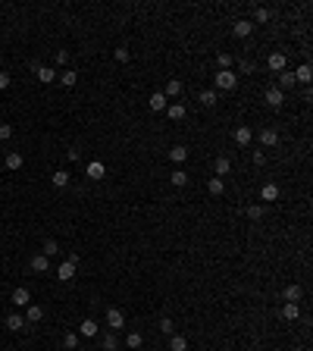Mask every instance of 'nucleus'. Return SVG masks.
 <instances>
[{"label": "nucleus", "instance_id": "nucleus-29", "mask_svg": "<svg viewBox=\"0 0 313 351\" xmlns=\"http://www.w3.org/2000/svg\"><path fill=\"white\" fill-rule=\"evenodd\" d=\"M144 345V336L141 332H129V336H125V348H132V351H138V348H141Z\"/></svg>", "mask_w": 313, "mask_h": 351}, {"label": "nucleus", "instance_id": "nucleus-40", "mask_svg": "<svg viewBox=\"0 0 313 351\" xmlns=\"http://www.w3.org/2000/svg\"><path fill=\"white\" fill-rule=\"evenodd\" d=\"M160 332H163L166 338H169L172 332H176V326H172V320H169V317H163V320H160Z\"/></svg>", "mask_w": 313, "mask_h": 351}, {"label": "nucleus", "instance_id": "nucleus-34", "mask_svg": "<svg viewBox=\"0 0 313 351\" xmlns=\"http://www.w3.org/2000/svg\"><path fill=\"white\" fill-rule=\"evenodd\" d=\"M282 298H285V301H301V286H285Z\"/></svg>", "mask_w": 313, "mask_h": 351}, {"label": "nucleus", "instance_id": "nucleus-17", "mask_svg": "<svg viewBox=\"0 0 313 351\" xmlns=\"http://www.w3.org/2000/svg\"><path fill=\"white\" fill-rule=\"evenodd\" d=\"M292 76H295V82H301V85H310V78H313V72H310V63H301Z\"/></svg>", "mask_w": 313, "mask_h": 351}, {"label": "nucleus", "instance_id": "nucleus-4", "mask_svg": "<svg viewBox=\"0 0 313 351\" xmlns=\"http://www.w3.org/2000/svg\"><path fill=\"white\" fill-rule=\"evenodd\" d=\"M285 63H288V56H285L282 50H276V54L266 56V66H270L273 72H285Z\"/></svg>", "mask_w": 313, "mask_h": 351}, {"label": "nucleus", "instance_id": "nucleus-7", "mask_svg": "<svg viewBox=\"0 0 313 351\" xmlns=\"http://www.w3.org/2000/svg\"><path fill=\"white\" fill-rule=\"evenodd\" d=\"M147 107L160 113V110H166V107H169V100H166V94H163V91H154V94L147 98Z\"/></svg>", "mask_w": 313, "mask_h": 351}, {"label": "nucleus", "instance_id": "nucleus-10", "mask_svg": "<svg viewBox=\"0 0 313 351\" xmlns=\"http://www.w3.org/2000/svg\"><path fill=\"white\" fill-rule=\"evenodd\" d=\"M97 330H100V326L91 320V317L78 323V336H82V338H94V336H97Z\"/></svg>", "mask_w": 313, "mask_h": 351}, {"label": "nucleus", "instance_id": "nucleus-6", "mask_svg": "<svg viewBox=\"0 0 313 351\" xmlns=\"http://www.w3.org/2000/svg\"><path fill=\"white\" fill-rule=\"evenodd\" d=\"M85 172H88V179H94V182H100L103 176H107V166H103L100 160H91L88 166H85Z\"/></svg>", "mask_w": 313, "mask_h": 351}, {"label": "nucleus", "instance_id": "nucleus-31", "mask_svg": "<svg viewBox=\"0 0 313 351\" xmlns=\"http://www.w3.org/2000/svg\"><path fill=\"white\" fill-rule=\"evenodd\" d=\"M207 192H210V194H223L226 192V182L219 179V176H213V179L207 182Z\"/></svg>", "mask_w": 313, "mask_h": 351}, {"label": "nucleus", "instance_id": "nucleus-18", "mask_svg": "<svg viewBox=\"0 0 313 351\" xmlns=\"http://www.w3.org/2000/svg\"><path fill=\"white\" fill-rule=\"evenodd\" d=\"M6 330L9 332H22V330H25V317H22V314H9V317H6Z\"/></svg>", "mask_w": 313, "mask_h": 351}, {"label": "nucleus", "instance_id": "nucleus-36", "mask_svg": "<svg viewBox=\"0 0 313 351\" xmlns=\"http://www.w3.org/2000/svg\"><path fill=\"white\" fill-rule=\"evenodd\" d=\"M248 220H254V223H257V220H263V204H251V207H248Z\"/></svg>", "mask_w": 313, "mask_h": 351}, {"label": "nucleus", "instance_id": "nucleus-43", "mask_svg": "<svg viewBox=\"0 0 313 351\" xmlns=\"http://www.w3.org/2000/svg\"><path fill=\"white\" fill-rule=\"evenodd\" d=\"M9 138H13V126H0V142H9Z\"/></svg>", "mask_w": 313, "mask_h": 351}, {"label": "nucleus", "instance_id": "nucleus-15", "mask_svg": "<svg viewBox=\"0 0 313 351\" xmlns=\"http://www.w3.org/2000/svg\"><path fill=\"white\" fill-rule=\"evenodd\" d=\"M44 320V308L41 304H28L25 308V323H41Z\"/></svg>", "mask_w": 313, "mask_h": 351}, {"label": "nucleus", "instance_id": "nucleus-23", "mask_svg": "<svg viewBox=\"0 0 313 351\" xmlns=\"http://www.w3.org/2000/svg\"><path fill=\"white\" fill-rule=\"evenodd\" d=\"M260 198H263V201H279V185H276V182H266L263 188H260Z\"/></svg>", "mask_w": 313, "mask_h": 351}, {"label": "nucleus", "instance_id": "nucleus-27", "mask_svg": "<svg viewBox=\"0 0 313 351\" xmlns=\"http://www.w3.org/2000/svg\"><path fill=\"white\" fill-rule=\"evenodd\" d=\"M213 170H216V176H219V179H223V176H229V172H232V160H229V157H216Z\"/></svg>", "mask_w": 313, "mask_h": 351}, {"label": "nucleus", "instance_id": "nucleus-45", "mask_svg": "<svg viewBox=\"0 0 313 351\" xmlns=\"http://www.w3.org/2000/svg\"><path fill=\"white\" fill-rule=\"evenodd\" d=\"M254 166H263V163H266V154H263V150H254Z\"/></svg>", "mask_w": 313, "mask_h": 351}, {"label": "nucleus", "instance_id": "nucleus-24", "mask_svg": "<svg viewBox=\"0 0 313 351\" xmlns=\"http://www.w3.org/2000/svg\"><path fill=\"white\" fill-rule=\"evenodd\" d=\"M163 94H166V100L179 98V94H182V82H179V78H169V82H166V88H163Z\"/></svg>", "mask_w": 313, "mask_h": 351}, {"label": "nucleus", "instance_id": "nucleus-19", "mask_svg": "<svg viewBox=\"0 0 313 351\" xmlns=\"http://www.w3.org/2000/svg\"><path fill=\"white\" fill-rule=\"evenodd\" d=\"M169 182L176 185V188H185V185L191 182V176L185 172V170H172V172H169Z\"/></svg>", "mask_w": 313, "mask_h": 351}, {"label": "nucleus", "instance_id": "nucleus-35", "mask_svg": "<svg viewBox=\"0 0 313 351\" xmlns=\"http://www.w3.org/2000/svg\"><path fill=\"white\" fill-rule=\"evenodd\" d=\"M238 69H241V76H254V69H257V63H254V60H245V56H241Z\"/></svg>", "mask_w": 313, "mask_h": 351}, {"label": "nucleus", "instance_id": "nucleus-20", "mask_svg": "<svg viewBox=\"0 0 313 351\" xmlns=\"http://www.w3.org/2000/svg\"><path fill=\"white\" fill-rule=\"evenodd\" d=\"M34 72H38V82H41V85H50V82H56V76H60V72H53L50 66H38Z\"/></svg>", "mask_w": 313, "mask_h": 351}, {"label": "nucleus", "instance_id": "nucleus-8", "mask_svg": "<svg viewBox=\"0 0 313 351\" xmlns=\"http://www.w3.org/2000/svg\"><path fill=\"white\" fill-rule=\"evenodd\" d=\"M298 317H301V308H298V301H285V304H282V320L295 323Z\"/></svg>", "mask_w": 313, "mask_h": 351}, {"label": "nucleus", "instance_id": "nucleus-14", "mask_svg": "<svg viewBox=\"0 0 313 351\" xmlns=\"http://www.w3.org/2000/svg\"><path fill=\"white\" fill-rule=\"evenodd\" d=\"M251 138H254V132H251L248 126H238V128H235V144H238V148H248Z\"/></svg>", "mask_w": 313, "mask_h": 351}, {"label": "nucleus", "instance_id": "nucleus-37", "mask_svg": "<svg viewBox=\"0 0 313 351\" xmlns=\"http://www.w3.org/2000/svg\"><path fill=\"white\" fill-rule=\"evenodd\" d=\"M103 348H107V351H116V348H119V338H116V332H107V336H103Z\"/></svg>", "mask_w": 313, "mask_h": 351}, {"label": "nucleus", "instance_id": "nucleus-30", "mask_svg": "<svg viewBox=\"0 0 313 351\" xmlns=\"http://www.w3.org/2000/svg\"><path fill=\"white\" fill-rule=\"evenodd\" d=\"M270 10H266V6H257V10H254V26H266V22H270Z\"/></svg>", "mask_w": 313, "mask_h": 351}, {"label": "nucleus", "instance_id": "nucleus-3", "mask_svg": "<svg viewBox=\"0 0 313 351\" xmlns=\"http://www.w3.org/2000/svg\"><path fill=\"white\" fill-rule=\"evenodd\" d=\"M9 301H13L16 308H28V304H31V292H28L25 286H19V288H13V295H9Z\"/></svg>", "mask_w": 313, "mask_h": 351}, {"label": "nucleus", "instance_id": "nucleus-44", "mask_svg": "<svg viewBox=\"0 0 313 351\" xmlns=\"http://www.w3.org/2000/svg\"><path fill=\"white\" fill-rule=\"evenodd\" d=\"M53 60L60 63V66H69V50H56V54H53Z\"/></svg>", "mask_w": 313, "mask_h": 351}, {"label": "nucleus", "instance_id": "nucleus-47", "mask_svg": "<svg viewBox=\"0 0 313 351\" xmlns=\"http://www.w3.org/2000/svg\"><path fill=\"white\" fill-rule=\"evenodd\" d=\"M66 154H69V160H78V157H82V150H78V148H69Z\"/></svg>", "mask_w": 313, "mask_h": 351}, {"label": "nucleus", "instance_id": "nucleus-41", "mask_svg": "<svg viewBox=\"0 0 313 351\" xmlns=\"http://www.w3.org/2000/svg\"><path fill=\"white\" fill-rule=\"evenodd\" d=\"M113 56H116V63H129V56H132V54H129V48H116V50H113Z\"/></svg>", "mask_w": 313, "mask_h": 351}, {"label": "nucleus", "instance_id": "nucleus-9", "mask_svg": "<svg viewBox=\"0 0 313 351\" xmlns=\"http://www.w3.org/2000/svg\"><path fill=\"white\" fill-rule=\"evenodd\" d=\"M28 266H31L34 273H47V270H50V257H44V254H34L31 260H28Z\"/></svg>", "mask_w": 313, "mask_h": 351}, {"label": "nucleus", "instance_id": "nucleus-12", "mask_svg": "<svg viewBox=\"0 0 313 351\" xmlns=\"http://www.w3.org/2000/svg\"><path fill=\"white\" fill-rule=\"evenodd\" d=\"M232 32H235V38H248V34L254 32V22L251 19H238L235 26H232Z\"/></svg>", "mask_w": 313, "mask_h": 351}, {"label": "nucleus", "instance_id": "nucleus-38", "mask_svg": "<svg viewBox=\"0 0 313 351\" xmlns=\"http://www.w3.org/2000/svg\"><path fill=\"white\" fill-rule=\"evenodd\" d=\"M78 338H82L78 332H66V336H63V345H66L69 351H72V348H78Z\"/></svg>", "mask_w": 313, "mask_h": 351}, {"label": "nucleus", "instance_id": "nucleus-33", "mask_svg": "<svg viewBox=\"0 0 313 351\" xmlns=\"http://www.w3.org/2000/svg\"><path fill=\"white\" fill-rule=\"evenodd\" d=\"M279 91H285V88H295V76L292 72H279V85H276Z\"/></svg>", "mask_w": 313, "mask_h": 351}, {"label": "nucleus", "instance_id": "nucleus-1", "mask_svg": "<svg viewBox=\"0 0 313 351\" xmlns=\"http://www.w3.org/2000/svg\"><path fill=\"white\" fill-rule=\"evenodd\" d=\"M235 88H238V72H235V69H219L213 91H235Z\"/></svg>", "mask_w": 313, "mask_h": 351}, {"label": "nucleus", "instance_id": "nucleus-16", "mask_svg": "<svg viewBox=\"0 0 313 351\" xmlns=\"http://www.w3.org/2000/svg\"><path fill=\"white\" fill-rule=\"evenodd\" d=\"M282 100H285V91H279V88H266V104L270 107H282Z\"/></svg>", "mask_w": 313, "mask_h": 351}, {"label": "nucleus", "instance_id": "nucleus-46", "mask_svg": "<svg viewBox=\"0 0 313 351\" xmlns=\"http://www.w3.org/2000/svg\"><path fill=\"white\" fill-rule=\"evenodd\" d=\"M9 82H13V78H9V72H0V91H6Z\"/></svg>", "mask_w": 313, "mask_h": 351}, {"label": "nucleus", "instance_id": "nucleus-21", "mask_svg": "<svg viewBox=\"0 0 313 351\" xmlns=\"http://www.w3.org/2000/svg\"><path fill=\"white\" fill-rule=\"evenodd\" d=\"M56 82H60L63 88H72L75 82H78V72H75V69H63V72L56 76Z\"/></svg>", "mask_w": 313, "mask_h": 351}, {"label": "nucleus", "instance_id": "nucleus-26", "mask_svg": "<svg viewBox=\"0 0 313 351\" xmlns=\"http://www.w3.org/2000/svg\"><path fill=\"white\" fill-rule=\"evenodd\" d=\"M22 163H25V157H22L19 154V150H9V154H6V170H22Z\"/></svg>", "mask_w": 313, "mask_h": 351}, {"label": "nucleus", "instance_id": "nucleus-42", "mask_svg": "<svg viewBox=\"0 0 313 351\" xmlns=\"http://www.w3.org/2000/svg\"><path fill=\"white\" fill-rule=\"evenodd\" d=\"M216 66L219 69H232V54H219L216 56Z\"/></svg>", "mask_w": 313, "mask_h": 351}, {"label": "nucleus", "instance_id": "nucleus-25", "mask_svg": "<svg viewBox=\"0 0 313 351\" xmlns=\"http://www.w3.org/2000/svg\"><path fill=\"white\" fill-rule=\"evenodd\" d=\"M198 100L204 104V107H216V100H219V91L207 88V91H201V94H198Z\"/></svg>", "mask_w": 313, "mask_h": 351}, {"label": "nucleus", "instance_id": "nucleus-5", "mask_svg": "<svg viewBox=\"0 0 313 351\" xmlns=\"http://www.w3.org/2000/svg\"><path fill=\"white\" fill-rule=\"evenodd\" d=\"M166 113H169V120H172V122H182L185 116H188V107H185V104H179V100H169Z\"/></svg>", "mask_w": 313, "mask_h": 351}, {"label": "nucleus", "instance_id": "nucleus-32", "mask_svg": "<svg viewBox=\"0 0 313 351\" xmlns=\"http://www.w3.org/2000/svg\"><path fill=\"white\" fill-rule=\"evenodd\" d=\"M50 182L56 185V188H66V185H69V172H66V170H56V172L50 176Z\"/></svg>", "mask_w": 313, "mask_h": 351}, {"label": "nucleus", "instance_id": "nucleus-22", "mask_svg": "<svg viewBox=\"0 0 313 351\" xmlns=\"http://www.w3.org/2000/svg\"><path fill=\"white\" fill-rule=\"evenodd\" d=\"M169 160L172 163H185V160H188V148H185V144H172L169 148Z\"/></svg>", "mask_w": 313, "mask_h": 351}, {"label": "nucleus", "instance_id": "nucleus-39", "mask_svg": "<svg viewBox=\"0 0 313 351\" xmlns=\"http://www.w3.org/2000/svg\"><path fill=\"white\" fill-rule=\"evenodd\" d=\"M53 254H60V244H56L53 238L44 242V257H53Z\"/></svg>", "mask_w": 313, "mask_h": 351}, {"label": "nucleus", "instance_id": "nucleus-28", "mask_svg": "<svg viewBox=\"0 0 313 351\" xmlns=\"http://www.w3.org/2000/svg\"><path fill=\"white\" fill-rule=\"evenodd\" d=\"M169 351H188V338L172 332V336H169Z\"/></svg>", "mask_w": 313, "mask_h": 351}, {"label": "nucleus", "instance_id": "nucleus-11", "mask_svg": "<svg viewBox=\"0 0 313 351\" xmlns=\"http://www.w3.org/2000/svg\"><path fill=\"white\" fill-rule=\"evenodd\" d=\"M257 138H260L263 148H276V144H279V132H276V128H263Z\"/></svg>", "mask_w": 313, "mask_h": 351}, {"label": "nucleus", "instance_id": "nucleus-2", "mask_svg": "<svg viewBox=\"0 0 313 351\" xmlns=\"http://www.w3.org/2000/svg\"><path fill=\"white\" fill-rule=\"evenodd\" d=\"M122 326H125L122 310H119V308H107V330H110V332H119Z\"/></svg>", "mask_w": 313, "mask_h": 351}, {"label": "nucleus", "instance_id": "nucleus-13", "mask_svg": "<svg viewBox=\"0 0 313 351\" xmlns=\"http://www.w3.org/2000/svg\"><path fill=\"white\" fill-rule=\"evenodd\" d=\"M56 279H60V282H72V279H75V266L69 264V260H63L60 270H56Z\"/></svg>", "mask_w": 313, "mask_h": 351}]
</instances>
